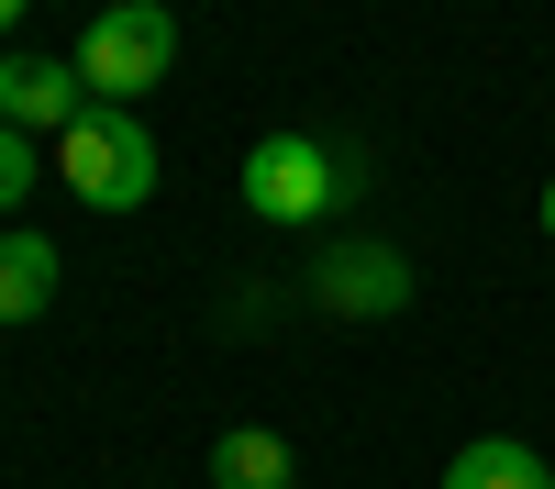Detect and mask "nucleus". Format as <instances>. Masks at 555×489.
Instances as JSON below:
<instances>
[{"label": "nucleus", "mask_w": 555, "mask_h": 489, "mask_svg": "<svg viewBox=\"0 0 555 489\" xmlns=\"http://www.w3.org/2000/svg\"><path fill=\"white\" fill-rule=\"evenodd\" d=\"M544 478H555V456H533L522 434H478V445H455V456H444L434 489H544Z\"/></svg>", "instance_id": "6"}, {"label": "nucleus", "mask_w": 555, "mask_h": 489, "mask_svg": "<svg viewBox=\"0 0 555 489\" xmlns=\"http://www.w3.org/2000/svg\"><path fill=\"white\" fill-rule=\"evenodd\" d=\"M311 300H322V311H345V323H389V311H411V256H400V245L345 234V245H322V256H311Z\"/></svg>", "instance_id": "4"}, {"label": "nucleus", "mask_w": 555, "mask_h": 489, "mask_svg": "<svg viewBox=\"0 0 555 489\" xmlns=\"http://www.w3.org/2000/svg\"><path fill=\"white\" fill-rule=\"evenodd\" d=\"M56 178H67L89 211H145V201H156V133L133 123L122 101H89V112L56 133Z\"/></svg>", "instance_id": "1"}, {"label": "nucleus", "mask_w": 555, "mask_h": 489, "mask_svg": "<svg viewBox=\"0 0 555 489\" xmlns=\"http://www.w3.org/2000/svg\"><path fill=\"white\" fill-rule=\"evenodd\" d=\"M12 23H23V0H0V34H12Z\"/></svg>", "instance_id": "11"}, {"label": "nucleus", "mask_w": 555, "mask_h": 489, "mask_svg": "<svg viewBox=\"0 0 555 489\" xmlns=\"http://www.w3.org/2000/svg\"><path fill=\"white\" fill-rule=\"evenodd\" d=\"M34 178H44V145H34L23 123H0V211H23V201H34Z\"/></svg>", "instance_id": "9"}, {"label": "nucleus", "mask_w": 555, "mask_h": 489, "mask_svg": "<svg viewBox=\"0 0 555 489\" xmlns=\"http://www.w3.org/2000/svg\"><path fill=\"white\" fill-rule=\"evenodd\" d=\"M89 112V78H78V56H34V44H23V56H0V123H78Z\"/></svg>", "instance_id": "5"}, {"label": "nucleus", "mask_w": 555, "mask_h": 489, "mask_svg": "<svg viewBox=\"0 0 555 489\" xmlns=\"http://www.w3.org/2000/svg\"><path fill=\"white\" fill-rule=\"evenodd\" d=\"M544 245H555V178H544Z\"/></svg>", "instance_id": "10"}, {"label": "nucleus", "mask_w": 555, "mask_h": 489, "mask_svg": "<svg viewBox=\"0 0 555 489\" xmlns=\"http://www.w3.org/2000/svg\"><path fill=\"white\" fill-rule=\"evenodd\" d=\"M334 201H345V167H334L322 133H256L245 145V211L256 222H311Z\"/></svg>", "instance_id": "3"}, {"label": "nucleus", "mask_w": 555, "mask_h": 489, "mask_svg": "<svg viewBox=\"0 0 555 489\" xmlns=\"http://www.w3.org/2000/svg\"><path fill=\"white\" fill-rule=\"evenodd\" d=\"M211 489H289V445H278L267 423H234L211 445Z\"/></svg>", "instance_id": "8"}, {"label": "nucleus", "mask_w": 555, "mask_h": 489, "mask_svg": "<svg viewBox=\"0 0 555 489\" xmlns=\"http://www.w3.org/2000/svg\"><path fill=\"white\" fill-rule=\"evenodd\" d=\"M56 300V245L44 234H0V323H34Z\"/></svg>", "instance_id": "7"}, {"label": "nucleus", "mask_w": 555, "mask_h": 489, "mask_svg": "<svg viewBox=\"0 0 555 489\" xmlns=\"http://www.w3.org/2000/svg\"><path fill=\"white\" fill-rule=\"evenodd\" d=\"M67 56H78V78H89V101H122V112H133V101L178 67V12H156V0H112Z\"/></svg>", "instance_id": "2"}, {"label": "nucleus", "mask_w": 555, "mask_h": 489, "mask_svg": "<svg viewBox=\"0 0 555 489\" xmlns=\"http://www.w3.org/2000/svg\"><path fill=\"white\" fill-rule=\"evenodd\" d=\"M544 489H555V478H544Z\"/></svg>", "instance_id": "12"}]
</instances>
